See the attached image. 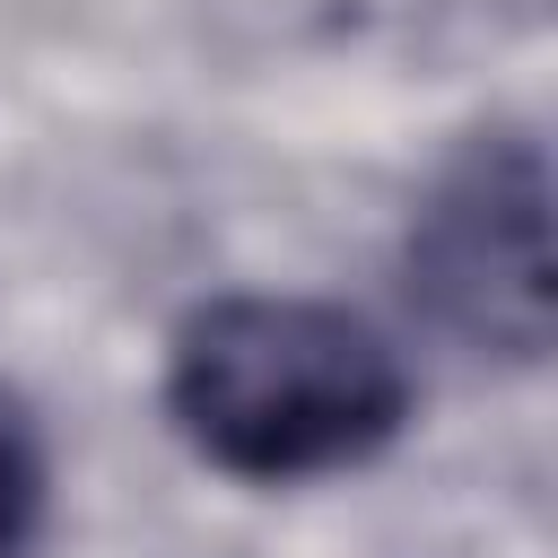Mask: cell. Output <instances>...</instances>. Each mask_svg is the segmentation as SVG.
I'll use <instances>...</instances> for the list:
<instances>
[{
	"label": "cell",
	"instance_id": "2",
	"mask_svg": "<svg viewBox=\"0 0 558 558\" xmlns=\"http://www.w3.org/2000/svg\"><path fill=\"white\" fill-rule=\"evenodd\" d=\"M401 288L418 323L471 357H549V148L532 131H480L436 166L401 235Z\"/></svg>",
	"mask_w": 558,
	"mask_h": 558
},
{
	"label": "cell",
	"instance_id": "3",
	"mask_svg": "<svg viewBox=\"0 0 558 558\" xmlns=\"http://www.w3.org/2000/svg\"><path fill=\"white\" fill-rule=\"evenodd\" d=\"M44 523V445L26 427V410L0 392V558H17Z\"/></svg>",
	"mask_w": 558,
	"mask_h": 558
},
{
	"label": "cell",
	"instance_id": "1",
	"mask_svg": "<svg viewBox=\"0 0 558 558\" xmlns=\"http://www.w3.org/2000/svg\"><path fill=\"white\" fill-rule=\"evenodd\" d=\"M157 401L218 480L305 488L392 453L418 418V375L410 349L340 296L218 288L174 323Z\"/></svg>",
	"mask_w": 558,
	"mask_h": 558
}]
</instances>
